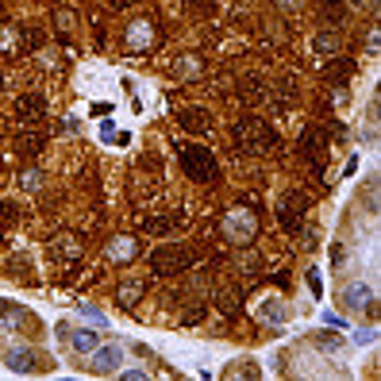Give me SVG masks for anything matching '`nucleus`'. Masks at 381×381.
I'll use <instances>...</instances> for the list:
<instances>
[{
    "label": "nucleus",
    "mask_w": 381,
    "mask_h": 381,
    "mask_svg": "<svg viewBox=\"0 0 381 381\" xmlns=\"http://www.w3.org/2000/svg\"><path fill=\"white\" fill-rule=\"evenodd\" d=\"M177 124H181L185 131H193V135H208L216 127V120H212L208 108H181L177 112Z\"/></svg>",
    "instance_id": "7"
},
{
    "label": "nucleus",
    "mask_w": 381,
    "mask_h": 381,
    "mask_svg": "<svg viewBox=\"0 0 381 381\" xmlns=\"http://www.w3.org/2000/svg\"><path fill=\"white\" fill-rule=\"evenodd\" d=\"M220 308H224L228 316L239 312V304H235V293H231V289H220Z\"/></svg>",
    "instance_id": "28"
},
{
    "label": "nucleus",
    "mask_w": 381,
    "mask_h": 381,
    "mask_svg": "<svg viewBox=\"0 0 381 381\" xmlns=\"http://www.w3.org/2000/svg\"><path fill=\"white\" fill-rule=\"evenodd\" d=\"M0 320H4L8 328H23V323H27V328H31V335H39V320H35V316H31L23 304L0 301Z\"/></svg>",
    "instance_id": "9"
},
{
    "label": "nucleus",
    "mask_w": 381,
    "mask_h": 381,
    "mask_svg": "<svg viewBox=\"0 0 381 381\" xmlns=\"http://www.w3.org/2000/svg\"><path fill=\"white\" fill-rule=\"evenodd\" d=\"M308 285H312V293H316V297L323 293V285H320V273H316V270H308Z\"/></svg>",
    "instance_id": "31"
},
{
    "label": "nucleus",
    "mask_w": 381,
    "mask_h": 381,
    "mask_svg": "<svg viewBox=\"0 0 381 381\" xmlns=\"http://www.w3.org/2000/svg\"><path fill=\"white\" fill-rule=\"evenodd\" d=\"M120 362H124V351H120V347H104V351H96V354H93L89 370L104 377V374H116V370H120Z\"/></svg>",
    "instance_id": "12"
},
{
    "label": "nucleus",
    "mask_w": 381,
    "mask_h": 381,
    "mask_svg": "<svg viewBox=\"0 0 381 381\" xmlns=\"http://www.w3.org/2000/svg\"><path fill=\"white\" fill-rule=\"evenodd\" d=\"M181 169H185V177H193L200 185L220 181V162H216L212 147H200V143H185L181 147Z\"/></svg>",
    "instance_id": "3"
},
{
    "label": "nucleus",
    "mask_w": 381,
    "mask_h": 381,
    "mask_svg": "<svg viewBox=\"0 0 381 381\" xmlns=\"http://www.w3.org/2000/svg\"><path fill=\"white\" fill-rule=\"evenodd\" d=\"M328 143H331V135L323 131V127H304V135H301V150H304V158L312 162V169L316 174H323V154H328Z\"/></svg>",
    "instance_id": "6"
},
{
    "label": "nucleus",
    "mask_w": 381,
    "mask_h": 381,
    "mask_svg": "<svg viewBox=\"0 0 381 381\" xmlns=\"http://www.w3.org/2000/svg\"><path fill=\"white\" fill-rule=\"evenodd\" d=\"M4 273L12 281H23V285H35V273H31V262L27 258H12V262L4 266Z\"/></svg>",
    "instance_id": "21"
},
{
    "label": "nucleus",
    "mask_w": 381,
    "mask_h": 381,
    "mask_svg": "<svg viewBox=\"0 0 381 381\" xmlns=\"http://www.w3.org/2000/svg\"><path fill=\"white\" fill-rule=\"evenodd\" d=\"M308 205H312V200H308L304 193H297V189L281 197V205H278V220H281V228H285L289 235L301 231V224H304V216H308Z\"/></svg>",
    "instance_id": "5"
},
{
    "label": "nucleus",
    "mask_w": 381,
    "mask_h": 381,
    "mask_svg": "<svg viewBox=\"0 0 381 381\" xmlns=\"http://www.w3.org/2000/svg\"><path fill=\"white\" fill-rule=\"evenodd\" d=\"M320 15H323V23L339 27V23H347V4H343V0H323V4H320Z\"/></svg>",
    "instance_id": "22"
},
{
    "label": "nucleus",
    "mask_w": 381,
    "mask_h": 381,
    "mask_svg": "<svg viewBox=\"0 0 381 381\" xmlns=\"http://www.w3.org/2000/svg\"><path fill=\"white\" fill-rule=\"evenodd\" d=\"M312 51L320 54V58H331V54H339L343 51V39H339V31H320V35L312 39Z\"/></svg>",
    "instance_id": "18"
},
{
    "label": "nucleus",
    "mask_w": 381,
    "mask_h": 381,
    "mask_svg": "<svg viewBox=\"0 0 381 381\" xmlns=\"http://www.w3.org/2000/svg\"><path fill=\"white\" fill-rule=\"evenodd\" d=\"M193 262H197V250L185 247V243H162L150 250V270L158 278H177V273L193 270Z\"/></svg>",
    "instance_id": "2"
},
{
    "label": "nucleus",
    "mask_w": 381,
    "mask_h": 381,
    "mask_svg": "<svg viewBox=\"0 0 381 381\" xmlns=\"http://www.w3.org/2000/svg\"><path fill=\"white\" fill-rule=\"evenodd\" d=\"M81 250H85V243H81L77 235H58V239L51 243V254H54V258H66V262L81 258Z\"/></svg>",
    "instance_id": "17"
},
{
    "label": "nucleus",
    "mask_w": 381,
    "mask_h": 381,
    "mask_svg": "<svg viewBox=\"0 0 381 381\" xmlns=\"http://www.w3.org/2000/svg\"><path fill=\"white\" fill-rule=\"evenodd\" d=\"M181 224H185L181 212H174V216H147V220H143V231H147V235H174Z\"/></svg>",
    "instance_id": "13"
},
{
    "label": "nucleus",
    "mask_w": 381,
    "mask_h": 381,
    "mask_svg": "<svg viewBox=\"0 0 381 381\" xmlns=\"http://www.w3.org/2000/svg\"><path fill=\"white\" fill-rule=\"evenodd\" d=\"M43 143H46V135L39 131V127H27V131H20L15 147H20V154H23V158H35V154L43 150Z\"/></svg>",
    "instance_id": "19"
},
{
    "label": "nucleus",
    "mask_w": 381,
    "mask_h": 381,
    "mask_svg": "<svg viewBox=\"0 0 381 381\" xmlns=\"http://www.w3.org/2000/svg\"><path fill=\"white\" fill-rule=\"evenodd\" d=\"M262 316L266 320H285V308L281 304H262Z\"/></svg>",
    "instance_id": "30"
},
{
    "label": "nucleus",
    "mask_w": 381,
    "mask_h": 381,
    "mask_svg": "<svg viewBox=\"0 0 381 381\" xmlns=\"http://www.w3.org/2000/svg\"><path fill=\"white\" fill-rule=\"evenodd\" d=\"M70 339V347L81 354H89V351H96V331H74V335H66Z\"/></svg>",
    "instance_id": "25"
},
{
    "label": "nucleus",
    "mask_w": 381,
    "mask_h": 381,
    "mask_svg": "<svg viewBox=\"0 0 381 381\" xmlns=\"http://www.w3.org/2000/svg\"><path fill=\"white\" fill-rule=\"evenodd\" d=\"M20 185L23 189H39V185H43V174H39V169H27V174L20 177Z\"/></svg>",
    "instance_id": "29"
},
{
    "label": "nucleus",
    "mask_w": 381,
    "mask_h": 381,
    "mask_svg": "<svg viewBox=\"0 0 381 381\" xmlns=\"http://www.w3.org/2000/svg\"><path fill=\"white\" fill-rule=\"evenodd\" d=\"M127 46H131L135 54L150 51L154 46V23L150 20H131V27H127Z\"/></svg>",
    "instance_id": "10"
},
{
    "label": "nucleus",
    "mask_w": 381,
    "mask_h": 381,
    "mask_svg": "<svg viewBox=\"0 0 381 381\" xmlns=\"http://www.w3.org/2000/svg\"><path fill=\"white\" fill-rule=\"evenodd\" d=\"M231 139H235V150H243V154H266L278 143V131L258 116H243L231 127Z\"/></svg>",
    "instance_id": "1"
},
{
    "label": "nucleus",
    "mask_w": 381,
    "mask_h": 381,
    "mask_svg": "<svg viewBox=\"0 0 381 381\" xmlns=\"http://www.w3.org/2000/svg\"><path fill=\"white\" fill-rule=\"evenodd\" d=\"M143 293H147V285H143V281H124V285L116 289V301H120V308H135Z\"/></svg>",
    "instance_id": "20"
},
{
    "label": "nucleus",
    "mask_w": 381,
    "mask_h": 381,
    "mask_svg": "<svg viewBox=\"0 0 381 381\" xmlns=\"http://www.w3.org/2000/svg\"><path fill=\"white\" fill-rule=\"evenodd\" d=\"M135 254H139V239H131V235H116V239L108 243V258H112V262H131Z\"/></svg>",
    "instance_id": "14"
},
{
    "label": "nucleus",
    "mask_w": 381,
    "mask_h": 381,
    "mask_svg": "<svg viewBox=\"0 0 381 381\" xmlns=\"http://www.w3.org/2000/svg\"><path fill=\"white\" fill-rule=\"evenodd\" d=\"M316 343H320L323 351H335V347H339V339H335V335H320V339H316Z\"/></svg>",
    "instance_id": "32"
},
{
    "label": "nucleus",
    "mask_w": 381,
    "mask_h": 381,
    "mask_svg": "<svg viewBox=\"0 0 381 381\" xmlns=\"http://www.w3.org/2000/svg\"><path fill=\"white\" fill-rule=\"evenodd\" d=\"M220 235L231 243V247H250V243L258 239V216H254V208H243V205L228 208L224 220H220Z\"/></svg>",
    "instance_id": "4"
},
{
    "label": "nucleus",
    "mask_w": 381,
    "mask_h": 381,
    "mask_svg": "<svg viewBox=\"0 0 381 381\" xmlns=\"http://www.w3.org/2000/svg\"><path fill=\"white\" fill-rule=\"evenodd\" d=\"M108 4H112V8H116V12H120V8H131L135 0H108Z\"/></svg>",
    "instance_id": "33"
},
{
    "label": "nucleus",
    "mask_w": 381,
    "mask_h": 381,
    "mask_svg": "<svg viewBox=\"0 0 381 381\" xmlns=\"http://www.w3.org/2000/svg\"><path fill=\"white\" fill-rule=\"evenodd\" d=\"M224 377H250V381H254V377H262V370H258L250 359H243V362H235V366L224 370Z\"/></svg>",
    "instance_id": "24"
},
{
    "label": "nucleus",
    "mask_w": 381,
    "mask_h": 381,
    "mask_svg": "<svg viewBox=\"0 0 381 381\" xmlns=\"http://www.w3.org/2000/svg\"><path fill=\"white\" fill-rule=\"evenodd\" d=\"M20 220V205L15 200H0V228H12Z\"/></svg>",
    "instance_id": "26"
},
{
    "label": "nucleus",
    "mask_w": 381,
    "mask_h": 381,
    "mask_svg": "<svg viewBox=\"0 0 381 381\" xmlns=\"http://www.w3.org/2000/svg\"><path fill=\"white\" fill-rule=\"evenodd\" d=\"M239 96H243L247 104H258V101L266 96V89H262V77H243V81H239Z\"/></svg>",
    "instance_id": "23"
},
{
    "label": "nucleus",
    "mask_w": 381,
    "mask_h": 381,
    "mask_svg": "<svg viewBox=\"0 0 381 381\" xmlns=\"http://www.w3.org/2000/svg\"><path fill=\"white\" fill-rule=\"evenodd\" d=\"M8 370H15V374H35V370H43V354L31 351V347H15V351H8Z\"/></svg>",
    "instance_id": "8"
},
{
    "label": "nucleus",
    "mask_w": 381,
    "mask_h": 381,
    "mask_svg": "<svg viewBox=\"0 0 381 381\" xmlns=\"http://www.w3.org/2000/svg\"><path fill=\"white\" fill-rule=\"evenodd\" d=\"M15 112H20L23 124H39V120L46 116V101L39 93H23L20 101H15Z\"/></svg>",
    "instance_id": "11"
},
{
    "label": "nucleus",
    "mask_w": 381,
    "mask_h": 381,
    "mask_svg": "<svg viewBox=\"0 0 381 381\" xmlns=\"http://www.w3.org/2000/svg\"><path fill=\"white\" fill-rule=\"evenodd\" d=\"M343 301H347L351 312H374V289L370 285H351Z\"/></svg>",
    "instance_id": "15"
},
{
    "label": "nucleus",
    "mask_w": 381,
    "mask_h": 381,
    "mask_svg": "<svg viewBox=\"0 0 381 381\" xmlns=\"http://www.w3.org/2000/svg\"><path fill=\"white\" fill-rule=\"evenodd\" d=\"M351 74H354V62L351 58H339V54H331V62L323 66V81H328V85H343Z\"/></svg>",
    "instance_id": "16"
},
{
    "label": "nucleus",
    "mask_w": 381,
    "mask_h": 381,
    "mask_svg": "<svg viewBox=\"0 0 381 381\" xmlns=\"http://www.w3.org/2000/svg\"><path fill=\"white\" fill-rule=\"evenodd\" d=\"M54 23H58L62 35H70V31H74V23H77V12H70V8H58V12H54Z\"/></svg>",
    "instance_id": "27"
}]
</instances>
